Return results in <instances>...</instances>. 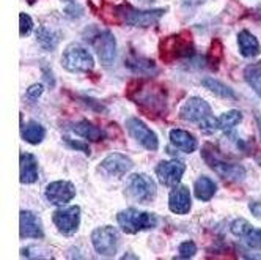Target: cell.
<instances>
[{
	"label": "cell",
	"mask_w": 261,
	"mask_h": 260,
	"mask_svg": "<svg viewBox=\"0 0 261 260\" xmlns=\"http://www.w3.org/2000/svg\"><path fill=\"white\" fill-rule=\"evenodd\" d=\"M137 90L129 91V98L142 106L146 112L154 115L162 114L167 107V91L156 84L146 85L143 82H137Z\"/></svg>",
	"instance_id": "obj_1"
},
{
	"label": "cell",
	"mask_w": 261,
	"mask_h": 260,
	"mask_svg": "<svg viewBox=\"0 0 261 260\" xmlns=\"http://www.w3.org/2000/svg\"><path fill=\"white\" fill-rule=\"evenodd\" d=\"M161 59L165 63H172L194 55V41L189 32H181L162 38L159 43Z\"/></svg>",
	"instance_id": "obj_2"
},
{
	"label": "cell",
	"mask_w": 261,
	"mask_h": 260,
	"mask_svg": "<svg viewBox=\"0 0 261 260\" xmlns=\"http://www.w3.org/2000/svg\"><path fill=\"white\" fill-rule=\"evenodd\" d=\"M117 16L121 17V21L127 26L139 27V29H148L153 27L159 22L161 17L167 13V8H154V10H139L133 5H118L115 8Z\"/></svg>",
	"instance_id": "obj_3"
},
{
	"label": "cell",
	"mask_w": 261,
	"mask_h": 260,
	"mask_svg": "<svg viewBox=\"0 0 261 260\" xmlns=\"http://www.w3.org/2000/svg\"><path fill=\"white\" fill-rule=\"evenodd\" d=\"M118 226L126 233H139L145 230H151L158 226V218L153 213L139 211L136 208H127L118 213Z\"/></svg>",
	"instance_id": "obj_4"
},
{
	"label": "cell",
	"mask_w": 261,
	"mask_h": 260,
	"mask_svg": "<svg viewBox=\"0 0 261 260\" xmlns=\"http://www.w3.org/2000/svg\"><path fill=\"white\" fill-rule=\"evenodd\" d=\"M158 186L146 174H133L126 181V194L137 203L148 205L156 199Z\"/></svg>",
	"instance_id": "obj_5"
},
{
	"label": "cell",
	"mask_w": 261,
	"mask_h": 260,
	"mask_svg": "<svg viewBox=\"0 0 261 260\" xmlns=\"http://www.w3.org/2000/svg\"><path fill=\"white\" fill-rule=\"evenodd\" d=\"M201 156L203 159L206 161V164L211 167V169L222 178L225 180H233V181H239L246 177V171L244 167L239 166V164H234V162H230V161H225L219 156V153L214 150L213 147H206L204 150L201 152Z\"/></svg>",
	"instance_id": "obj_6"
},
{
	"label": "cell",
	"mask_w": 261,
	"mask_h": 260,
	"mask_svg": "<svg viewBox=\"0 0 261 260\" xmlns=\"http://www.w3.org/2000/svg\"><path fill=\"white\" fill-rule=\"evenodd\" d=\"M62 66L69 73H88L95 68V57L81 44H69L62 55Z\"/></svg>",
	"instance_id": "obj_7"
},
{
	"label": "cell",
	"mask_w": 261,
	"mask_h": 260,
	"mask_svg": "<svg viewBox=\"0 0 261 260\" xmlns=\"http://www.w3.org/2000/svg\"><path fill=\"white\" fill-rule=\"evenodd\" d=\"M88 43H91L93 49L98 54L102 65L110 66L117 55V40L115 35L110 30H95L88 36Z\"/></svg>",
	"instance_id": "obj_8"
},
{
	"label": "cell",
	"mask_w": 261,
	"mask_h": 260,
	"mask_svg": "<svg viewBox=\"0 0 261 260\" xmlns=\"http://www.w3.org/2000/svg\"><path fill=\"white\" fill-rule=\"evenodd\" d=\"M120 243V235L115 227L102 226L91 232V245L102 257H114Z\"/></svg>",
	"instance_id": "obj_9"
},
{
	"label": "cell",
	"mask_w": 261,
	"mask_h": 260,
	"mask_svg": "<svg viewBox=\"0 0 261 260\" xmlns=\"http://www.w3.org/2000/svg\"><path fill=\"white\" fill-rule=\"evenodd\" d=\"M126 128H127V133L130 134L134 140H137L142 147H145L146 150L150 152H156L159 148V140L154 131H151L142 120L136 119V117H130L126 120Z\"/></svg>",
	"instance_id": "obj_10"
},
{
	"label": "cell",
	"mask_w": 261,
	"mask_h": 260,
	"mask_svg": "<svg viewBox=\"0 0 261 260\" xmlns=\"http://www.w3.org/2000/svg\"><path fill=\"white\" fill-rule=\"evenodd\" d=\"M179 117L186 122L191 123H203L204 120H208L213 117V109L211 106L204 101L203 98L192 97L186 101L181 109H179Z\"/></svg>",
	"instance_id": "obj_11"
},
{
	"label": "cell",
	"mask_w": 261,
	"mask_h": 260,
	"mask_svg": "<svg viewBox=\"0 0 261 260\" xmlns=\"http://www.w3.org/2000/svg\"><path fill=\"white\" fill-rule=\"evenodd\" d=\"M52 221L57 230L65 235V237H71L79 230L81 226V208L77 205L74 207H68L63 210H57L52 215Z\"/></svg>",
	"instance_id": "obj_12"
},
{
	"label": "cell",
	"mask_w": 261,
	"mask_h": 260,
	"mask_svg": "<svg viewBox=\"0 0 261 260\" xmlns=\"http://www.w3.org/2000/svg\"><path fill=\"white\" fill-rule=\"evenodd\" d=\"M186 172V164L179 159L162 161L156 167V177L164 186H176Z\"/></svg>",
	"instance_id": "obj_13"
},
{
	"label": "cell",
	"mask_w": 261,
	"mask_h": 260,
	"mask_svg": "<svg viewBox=\"0 0 261 260\" xmlns=\"http://www.w3.org/2000/svg\"><path fill=\"white\" fill-rule=\"evenodd\" d=\"M44 196L47 199L49 203L52 205H65V203L71 202L74 197H76V188L71 181H65V180H57L52 181L46 186Z\"/></svg>",
	"instance_id": "obj_14"
},
{
	"label": "cell",
	"mask_w": 261,
	"mask_h": 260,
	"mask_svg": "<svg viewBox=\"0 0 261 260\" xmlns=\"http://www.w3.org/2000/svg\"><path fill=\"white\" fill-rule=\"evenodd\" d=\"M133 161L123 153H112L107 158H104L99 164L101 171L112 177V178H123L130 169H133Z\"/></svg>",
	"instance_id": "obj_15"
},
{
	"label": "cell",
	"mask_w": 261,
	"mask_h": 260,
	"mask_svg": "<svg viewBox=\"0 0 261 260\" xmlns=\"http://www.w3.org/2000/svg\"><path fill=\"white\" fill-rule=\"evenodd\" d=\"M19 235L22 240L32 238V240H40L44 237L43 232V222L33 211L22 210L19 215Z\"/></svg>",
	"instance_id": "obj_16"
},
{
	"label": "cell",
	"mask_w": 261,
	"mask_h": 260,
	"mask_svg": "<svg viewBox=\"0 0 261 260\" xmlns=\"http://www.w3.org/2000/svg\"><path fill=\"white\" fill-rule=\"evenodd\" d=\"M192 207L191 191L184 184H176L169 196V208L175 215H188Z\"/></svg>",
	"instance_id": "obj_17"
},
{
	"label": "cell",
	"mask_w": 261,
	"mask_h": 260,
	"mask_svg": "<svg viewBox=\"0 0 261 260\" xmlns=\"http://www.w3.org/2000/svg\"><path fill=\"white\" fill-rule=\"evenodd\" d=\"M19 177L22 184H32L38 180V162H36V158L32 153H21Z\"/></svg>",
	"instance_id": "obj_18"
},
{
	"label": "cell",
	"mask_w": 261,
	"mask_h": 260,
	"mask_svg": "<svg viewBox=\"0 0 261 260\" xmlns=\"http://www.w3.org/2000/svg\"><path fill=\"white\" fill-rule=\"evenodd\" d=\"M126 68H129L130 71H134L136 74H140V76H154L158 73V66L153 60L145 59V57H139V55H130L129 59H126Z\"/></svg>",
	"instance_id": "obj_19"
},
{
	"label": "cell",
	"mask_w": 261,
	"mask_h": 260,
	"mask_svg": "<svg viewBox=\"0 0 261 260\" xmlns=\"http://www.w3.org/2000/svg\"><path fill=\"white\" fill-rule=\"evenodd\" d=\"M170 142L178 148V150H182L184 153H194L198 147L197 139L191 133L184 131V129H172Z\"/></svg>",
	"instance_id": "obj_20"
},
{
	"label": "cell",
	"mask_w": 261,
	"mask_h": 260,
	"mask_svg": "<svg viewBox=\"0 0 261 260\" xmlns=\"http://www.w3.org/2000/svg\"><path fill=\"white\" fill-rule=\"evenodd\" d=\"M238 44H239V51L242 57H255V55L259 54L261 48L259 43L255 36L249 32V30H241L238 35Z\"/></svg>",
	"instance_id": "obj_21"
},
{
	"label": "cell",
	"mask_w": 261,
	"mask_h": 260,
	"mask_svg": "<svg viewBox=\"0 0 261 260\" xmlns=\"http://www.w3.org/2000/svg\"><path fill=\"white\" fill-rule=\"evenodd\" d=\"M21 136L25 142L32 145H38L46 137V128L38 122H29L21 131Z\"/></svg>",
	"instance_id": "obj_22"
},
{
	"label": "cell",
	"mask_w": 261,
	"mask_h": 260,
	"mask_svg": "<svg viewBox=\"0 0 261 260\" xmlns=\"http://www.w3.org/2000/svg\"><path fill=\"white\" fill-rule=\"evenodd\" d=\"M72 131L76 133L77 136H81V137H84L87 140H91V142H99L104 137L102 129H99L98 126L90 123L88 120H82V122L76 123L72 128Z\"/></svg>",
	"instance_id": "obj_23"
},
{
	"label": "cell",
	"mask_w": 261,
	"mask_h": 260,
	"mask_svg": "<svg viewBox=\"0 0 261 260\" xmlns=\"http://www.w3.org/2000/svg\"><path fill=\"white\" fill-rule=\"evenodd\" d=\"M216 191H217L216 183L208 177H200L194 183V193H195V197L198 200H203V202L211 200L214 197Z\"/></svg>",
	"instance_id": "obj_24"
},
{
	"label": "cell",
	"mask_w": 261,
	"mask_h": 260,
	"mask_svg": "<svg viewBox=\"0 0 261 260\" xmlns=\"http://www.w3.org/2000/svg\"><path fill=\"white\" fill-rule=\"evenodd\" d=\"M36 40H38V43L44 49L52 51V49L57 48V44L60 43V33L46 27V26H43V27L38 29V32H36Z\"/></svg>",
	"instance_id": "obj_25"
},
{
	"label": "cell",
	"mask_w": 261,
	"mask_h": 260,
	"mask_svg": "<svg viewBox=\"0 0 261 260\" xmlns=\"http://www.w3.org/2000/svg\"><path fill=\"white\" fill-rule=\"evenodd\" d=\"M201 84H203L204 88L210 90V91H213L214 95H217V97H220V98L236 100V93H234V91H233L230 87H227L225 84H222L220 81L214 79V78H204Z\"/></svg>",
	"instance_id": "obj_26"
},
{
	"label": "cell",
	"mask_w": 261,
	"mask_h": 260,
	"mask_svg": "<svg viewBox=\"0 0 261 260\" xmlns=\"http://www.w3.org/2000/svg\"><path fill=\"white\" fill-rule=\"evenodd\" d=\"M244 78L249 82V85L256 91V95L261 97V60L246 68Z\"/></svg>",
	"instance_id": "obj_27"
},
{
	"label": "cell",
	"mask_w": 261,
	"mask_h": 260,
	"mask_svg": "<svg viewBox=\"0 0 261 260\" xmlns=\"http://www.w3.org/2000/svg\"><path fill=\"white\" fill-rule=\"evenodd\" d=\"M241 120H242V114L239 110H228V112L222 114L217 119V125H219V129L225 131V129H231L233 126L239 125Z\"/></svg>",
	"instance_id": "obj_28"
},
{
	"label": "cell",
	"mask_w": 261,
	"mask_h": 260,
	"mask_svg": "<svg viewBox=\"0 0 261 260\" xmlns=\"http://www.w3.org/2000/svg\"><path fill=\"white\" fill-rule=\"evenodd\" d=\"M253 227L249 224V222L246 219H236L233 221V224H231V233L239 237V238H246V235L252 230Z\"/></svg>",
	"instance_id": "obj_29"
},
{
	"label": "cell",
	"mask_w": 261,
	"mask_h": 260,
	"mask_svg": "<svg viewBox=\"0 0 261 260\" xmlns=\"http://www.w3.org/2000/svg\"><path fill=\"white\" fill-rule=\"evenodd\" d=\"M246 245L250 249H256L261 251V229H252L247 235H246Z\"/></svg>",
	"instance_id": "obj_30"
},
{
	"label": "cell",
	"mask_w": 261,
	"mask_h": 260,
	"mask_svg": "<svg viewBox=\"0 0 261 260\" xmlns=\"http://www.w3.org/2000/svg\"><path fill=\"white\" fill-rule=\"evenodd\" d=\"M32 30H33V19L27 13H21L19 14V35L24 38V36L32 33Z\"/></svg>",
	"instance_id": "obj_31"
},
{
	"label": "cell",
	"mask_w": 261,
	"mask_h": 260,
	"mask_svg": "<svg viewBox=\"0 0 261 260\" xmlns=\"http://www.w3.org/2000/svg\"><path fill=\"white\" fill-rule=\"evenodd\" d=\"M197 254V246L194 241H182L179 245V257L181 258H192Z\"/></svg>",
	"instance_id": "obj_32"
},
{
	"label": "cell",
	"mask_w": 261,
	"mask_h": 260,
	"mask_svg": "<svg viewBox=\"0 0 261 260\" xmlns=\"http://www.w3.org/2000/svg\"><path fill=\"white\" fill-rule=\"evenodd\" d=\"M43 91H44V87L41 84H33L27 88V98L32 100V101H36V100H40V97L43 95Z\"/></svg>",
	"instance_id": "obj_33"
},
{
	"label": "cell",
	"mask_w": 261,
	"mask_h": 260,
	"mask_svg": "<svg viewBox=\"0 0 261 260\" xmlns=\"http://www.w3.org/2000/svg\"><path fill=\"white\" fill-rule=\"evenodd\" d=\"M65 142H66L71 148H74V150H81V152H84L85 155H90V147H88L85 142L74 140V139H69V137H66Z\"/></svg>",
	"instance_id": "obj_34"
},
{
	"label": "cell",
	"mask_w": 261,
	"mask_h": 260,
	"mask_svg": "<svg viewBox=\"0 0 261 260\" xmlns=\"http://www.w3.org/2000/svg\"><path fill=\"white\" fill-rule=\"evenodd\" d=\"M65 13H66L69 17H81L82 13H84V10H82V7L77 5V4H69V7H66Z\"/></svg>",
	"instance_id": "obj_35"
},
{
	"label": "cell",
	"mask_w": 261,
	"mask_h": 260,
	"mask_svg": "<svg viewBox=\"0 0 261 260\" xmlns=\"http://www.w3.org/2000/svg\"><path fill=\"white\" fill-rule=\"evenodd\" d=\"M250 211L253 213V216L261 219V202H252L250 203Z\"/></svg>",
	"instance_id": "obj_36"
},
{
	"label": "cell",
	"mask_w": 261,
	"mask_h": 260,
	"mask_svg": "<svg viewBox=\"0 0 261 260\" xmlns=\"http://www.w3.org/2000/svg\"><path fill=\"white\" fill-rule=\"evenodd\" d=\"M204 2H206V0H182V4L186 7H198V5H201Z\"/></svg>",
	"instance_id": "obj_37"
},
{
	"label": "cell",
	"mask_w": 261,
	"mask_h": 260,
	"mask_svg": "<svg viewBox=\"0 0 261 260\" xmlns=\"http://www.w3.org/2000/svg\"><path fill=\"white\" fill-rule=\"evenodd\" d=\"M256 120H258V128H259V134H261V115H258Z\"/></svg>",
	"instance_id": "obj_38"
},
{
	"label": "cell",
	"mask_w": 261,
	"mask_h": 260,
	"mask_svg": "<svg viewBox=\"0 0 261 260\" xmlns=\"http://www.w3.org/2000/svg\"><path fill=\"white\" fill-rule=\"evenodd\" d=\"M62 2H66V4H74L76 0H62Z\"/></svg>",
	"instance_id": "obj_39"
},
{
	"label": "cell",
	"mask_w": 261,
	"mask_h": 260,
	"mask_svg": "<svg viewBox=\"0 0 261 260\" xmlns=\"http://www.w3.org/2000/svg\"><path fill=\"white\" fill-rule=\"evenodd\" d=\"M142 2H151V0H142Z\"/></svg>",
	"instance_id": "obj_40"
}]
</instances>
